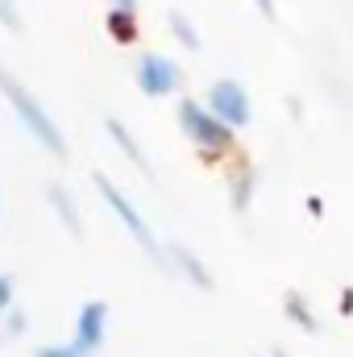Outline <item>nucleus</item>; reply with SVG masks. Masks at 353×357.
<instances>
[{"label": "nucleus", "instance_id": "obj_12", "mask_svg": "<svg viewBox=\"0 0 353 357\" xmlns=\"http://www.w3.org/2000/svg\"><path fill=\"white\" fill-rule=\"evenodd\" d=\"M283 307H287V320H291V324H299L303 333H316V316H312V307H308V299H303V295L287 291Z\"/></svg>", "mask_w": 353, "mask_h": 357}, {"label": "nucleus", "instance_id": "obj_6", "mask_svg": "<svg viewBox=\"0 0 353 357\" xmlns=\"http://www.w3.org/2000/svg\"><path fill=\"white\" fill-rule=\"evenodd\" d=\"M104 337H108V303L104 299H88L80 307V316H75V345L91 357L100 354Z\"/></svg>", "mask_w": 353, "mask_h": 357}, {"label": "nucleus", "instance_id": "obj_21", "mask_svg": "<svg viewBox=\"0 0 353 357\" xmlns=\"http://www.w3.org/2000/svg\"><path fill=\"white\" fill-rule=\"evenodd\" d=\"M258 357H262V354H258Z\"/></svg>", "mask_w": 353, "mask_h": 357}, {"label": "nucleus", "instance_id": "obj_16", "mask_svg": "<svg viewBox=\"0 0 353 357\" xmlns=\"http://www.w3.org/2000/svg\"><path fill=\"white\" fill-rule=\"evenodd\" d=\"M0 25H4V29H21V13H17V0H0Z\"/></svg>", "mask_w": 353, "mask_h": 357}, {"label": "nucleus", "instance_id": "obj_4", "mask_svg": "<svg viewBox=\"0 0 353 357\" xmlns=\"http://www.w3.org/2000/svg\"><path fill=\"white\" fill-rule=\"evenodd\" d=\"M204 108L220 121V125H229L233 133L241 129V125H250V116H254V104H250V91L241 88L237 79H216L212 88H208V100H204Z\"/></svg>", "mask_w": 353, "mask_h": 357}, {"label": "nucleus", "instance_id": "obj_3", "mask_svg": "<svg viewBox=\"0 0 353 357\" xmlns=\"http://www.w3.org/2000/svg\"><path fill=\"white\" fill-rule=\"evenodd\" d=\"M179 125H183L187 142L200 146L204 154H229L233 150V129L220 125L200 100H179Z\"/></svg>", "mask_w": 353, "mask_h": 357}, {"label": "nucleus", "instance_id": "obj_18", "mask_svg": "<svg viewBox=\"0 0 353 357\" xmlns=\"http://www.w3.org/2000/svg\"><path fill=\"white\" fill-rule=\"evenodd\" d=\"M112 8H117V13H133V17H137V0H112Z\"/></svg>", "mask_w": 353, "mask_h": 357}, {"label": "nucleus", "instance_id": "obj_10", "mask_svg": "<svg viewBox=\"0 0 353 357\" xmlns=\"http://www.w3.org/2000/svg\"><path fill=\"white\" fill-rule=\"evenodd\" d=\"M167 25H171V33H175V42L183 46V50H200V46H204V38H200V29L191 25L187 13L171 8V13H167Z\"/></svg>", "mask_w": 353, "mask_h": 357}, {"label": "nucleus", "instance_id": "obj_17", "mask_svg": "<svg viewBox=\"0 0 353 357\" xmlns=\"http://www.w3.org/2000/svg\"><path fill=\"white\" fill-rule=\"evenodd\" d=\"M13 295H17V282H13V274H0V320H4V312L13 307Z\"/></svg>", "mask_w": 353, "mask_h": 357}, {"label": "nucleus", "instance_id": "obj_7", "mask_svg": "<svg viewBox=\"0 0 353 357\" xmlns=\"http://www.w3.org/2000/svg\"><path fill=\"white\" fill-rule=\"evenodd\" d=\"M163 262L171 270H179L191 287H200V291H212V270L204 266V258L191 250V245H183V241H167V250H163Z\"/></svg>", "mask_w": 353, "mask_h": 357}, {"label": "nucleus", "instance_id": "obj_8", "mask_svg": "<svg viewBox=\"0 0 353 357\" xmlns=\"http://www.w3.org/2000/svg\"><path fill=\"white\" fill-rule=\"evenodd\" d=\"M104 129H108V137L117 142V150H121V154H125V158H129V162H133V167H137L142 175H146V178H154V162H150V154L142 150V142L133 137V129H129L125 121L108 116V121H104Z\"/></svg>", "mask_w": 353, "mask_h": 357}, {"label": "nucleus", "instance_id": "obj_5", "mask_svg": "<svg viewBox=\"0 0 353 357\" xmlns=\"http://www.w3.org/2000/svg\"><path fill=\"white\" fill-rule=\"evenodd\" d=\"M133 79H137V88L146 96H171L179 88V63L158 54V50H146V54H137Z\"/></svg>", "mask_w": 353, "mask_h": 357}, {"label": "nucleus", "instance_id": "obj_9", "mask_svg": "<svg viewBox=\"0 0 353 357\" xmlns=\"http://www.w3.org/2000/svg\"><path fill=\"white\" fill-rule=\"evenodd\" d=\"M46 199H50L54 216L67 225V233H71V237H84V216H80V204H75V195H71L63 183H50V187H46Z\"/></svg>", "mask_w": 353, "mask_h": 357}, {"label": "nucleus", "instance_id": "obj_19", "mask_svg": "<svg viewBox=\"0 0 353 357\" xmlns=\"http://www.w3.org/2000/svg\"><path fill=\"white\" fill-rule=\"evenodd\" d=\"M254 4H258V13H262V17H274V0H254Z\"/></svg>", "mask_w": 353, "mask_h": 357}, {"label": "nucleus", "instance_id": "obj_15", "mask_svg": "<svg viewBox=\"0 0 353 357\" xmlns=\"http://www.w3.org/2000/svg\"><path fill=\"white\" fill-rule=\"evenodd\" d=\"M33 357H88V354H84L75 341H59V345H42Z\"/></svg>", "mask_w": 353, "mask_h": 357}, {"label": "nucleus", "instance_id": "obj_1", "mask_svg": "<svg viewBox=\"0 0 353 357\" xmlns=\"http://www.w3.org/2000/svg\"><path fill=\"white\" fill-rule=\"evenodd\" d=\"M0 91H4L8 108L17 112V121L25 125V133H29L38 146H46V154H54V158H67V137H63L59 121L46 112V104H42L33 91L25 88L17 75H8V71H0Z\"/></svg>", "mask_w": 353, "mask_h": 357}, {"label": "nucleus", "instance_id": "obj_20", "mask_svg": "<svg viewBox=\"0 0 353 357\" xmlns=\"http://www.w3.org/2000/svg\"><path fill=\"white\" fill-rule=\"evenodd\" d=\"M270 357H291V354H283V349H278V354H270Z\"/></svg>", "mask_w": 353, "mask_h": 357}, {"label": "nucleus", "instance_id": "obj_2", "mask_svg": "<svg viewBox=\"0 0 353 357\" xmlns=\"http://www.w3.org/2000/svg\"><path fill=\"white\" fill-rule=\"evenodd\" d=\"M96 191H100V199L112 208V216L129 229V237H133V241H137L150 258H158V262H163V245H158V237H154L150 220L137 212V204H133V199H129V195H125V191H121V187H117L108 175H96ZM163 266H167V262H163Z\"/></svg>", "mask_w": 353, "mask_h": 357}, {"label": "nucleus", "instance_id": "obj_13", "mask_svg": "<svg viewBox=\"0 0 353 357\" xmlns=\"http://www.w3.org/2000/svg\"><path fill=\"white\" fill-rule=\"evenodd\" d=\"M108 33H112L117 42H133V38H137V17H133V13L108 8Z\"/></svg>", "mask_w": 353, "mask_h": 357}, {"label": "nucleus", "instance_id": "obj_14", "mask_svg": "<svg viewBox=\"0 0 353 357\" xmlns=\"http://www.w3.org/2000/svg\"><path fill=\"white\" fill-rule=\"evenodd\" d=\"M25 324H29V316L13 303V307L4 312V320H0V333H4V337H21V333H25Z\"/></svg>", "mask_w": 353, "mask_h": 357}, {"label": "nucleus", "instance_id": "obj_11", "mask_svg": "<svg viewBox=\"0 0 353 357\" xmlns=\"http://www.w3.org/2000/svg\"><path fill=\"white\" fill-rule=\"evenodd\" d=\"M254 175L250 171H237L233 183H229V204H233V212H250V204H254Z\"/></svg>", "mask_w": 353, "mask_h": 357}]
</instances>
